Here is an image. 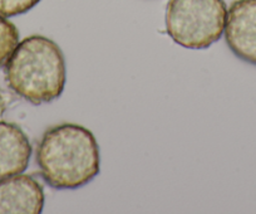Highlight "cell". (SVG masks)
<instances>
[{
    "mask_svg": "<svg viewBox=\"0 0 256 214\" xmlns=\"http://www.w3.org/2000/svg\"><path fill=\"white\" fill-rule=\"evenodd\" d=\"M4 72L9 88L36 106L60 97L67 81L60 47L44 36L26 37L18 43Z\"/></svg>",
    "mask_w": 256,
    "mask_h": 214,
    "instance_id": "2",
    "label": "cell"
},
{
    "mask_svg": "<svg viewBox=\"0 0 256 214\" xmlns=\"http://www.w3.org/2000/svg\"><path fill=\"white\" fill-rule=\"evenodd\" d=\"M36 161L44 180L54 189H78L100 171V146L94 135L77 124H60L44 132Z\"/></svg>",
    "mask_w": 256,
    "mask_h": 214,
    "instance_id": "1",
    "label": "cell"
},
{
    "mask_svg": "<svg viewBox=\"0 0 256 214\" xmlns=\"http://www.w3.org/2000/svg\"><path fill=\"white\" fill-rule=\"evenodd\" d=\"M224 34L236 57L256 66V0H235L231 4Z\"/></svg>",
    "mask_w": 256,
    "mask_h": 214,
    "instance_id": "4",
    "label": "cell"
},
{
    "mask_svg": "<svg viewBox=\"0 0 256 214\" xmlns=\"http://www.w3.org/2000/svg\"><path fill=\"white\" fill-rule=\"evenodd\" d=\"M228 8L224 0H168L166 31L188 49H206L222 37Z\"/></svg>",
    "mask_w": 256,
    "mask_h": 214,
    "instance_id": "3",
    "label": "cell"
},
{
    "mask_svg": "<svg viewBox=\"0 0 256 214\" xmlns=\"http://www.w3.org/2000/svg\"><path fill=\"white\" fill-rule=\"evenodd\" d=\"M42 0H0V16L9 18L26 13Z\"/></svg>",
    "mask_w": 256,
    "mask_h": 214,
    "instance_id": "8",
    "label": "cell"
},
{
    "mask_svg": "<svg viewBox=\"0 0 256 214\" xmlns=\"http://www.w3.org/2000/svg\"><path fill=\"white\" fill-rule=\"evenodd\" d=\"M19 43V31L16 24L0 16V67H3Z\"/></svg>",
    "mask_w": 256,
    "mask_h": 214,
    "instance_id": "7",
    "label": "cell"
},
{
    "mask_svg": "<svg viewBox=\"0 0 256 214\" xmlns=\"http://www.w3.org/2000/svg\"><path fill=\"white\" fill-rule=\"evenodd\" d=\"M2 106H3V103H2V97H0V110H2Z\"/></svg>",
    "mask_w": 256,
    "mask_h": 214,
    "instance_id": "9",
    "label": "cell"
},
{
    "mask_svg": "<svg viewBox=\"0 0 256 214\" xmlns=\"http://www.w3.org/2000/svg\"><path fill=\"white\" fill-rule=\"evenodd\" d=\"M32 145L26 132L16 124L0 121V179L26 170Z\"/></svg>",
    "mask_w": 256,
    "mask_h": 214,
    "instance_id": "6",
    "label": "cell"
},
{
    "mask_svg": "<svg viewBox=\"0 0 256 214\" xmlns=\"http://www.w3.org/2000/svg\"><path fill=\"white\" fill-rule=\"evenodd\" d=\"M43 206V188L33 176L20 173L0 179V214H39Z\"/></svg>",
    "mask_w": 256,
    "mask_h": 214,
    "instance_id": "5",
    "label": "cell"
}]
</instances>
